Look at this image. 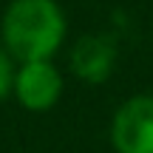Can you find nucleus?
Masks as SVG:
<instances>
[{
    "instance_id": "obj_1",
    "label": "nucleus",
    "mask_w": 153,
    "mask_h": 153,
    "mask_svg": "<svg viewBox=\"0 0 153 153\" xmlns=\"http://www.w3.org/2000/svg\"><path fill=\"white\" fill-rule=\"evenodd\" d=\"M68 34V20L57 0H11L0 20L3 48L14 62L54 60Z\"/></svg>"
},
{
    "instance_id": "obj_2",
    "label": "nucleus",
    "mask_w": 153,
    "mask_h": 153,
    "mask_svg": "<svg viewBox=\"0 0 153 153\" xmlns=\"http://www.w3.org/2000/svg\"><path fill=\"white\" fill-rule=\"evenodd\" d=\"M114 153H153V94L128 97L111 116Z\"/></svg>"
},
{
    "instance_id": "obj_3",
    "label": "nucleus",
    "mask_w": 153,
    "mask_h": 153,
    "mask_svg": "<svg viewBox=\"0 0 153 153\" xmlns=\"http://www.w3.org/2000/svg\"><path fill=\"white\" fill-rule=\"evenodd\" d=\"M62 74L51 60H34V62H20L14 74V99L31 114L51 111L62 97Z\"/></svg>"
},
{
    "instance_id": "obj_4",
    "label": "nucleus",
    "mask_w": 153,
    "mask_h": 153,
    "mask_svg": "<svg viewBox=\"0 0 153 153\" xmlns=\"http://www.w3.org/2000/svg\"><path fill=\"white\" fill-rule=\"evenodd\" d=\"M116 62V45L102 34H88V37L76 40V45L71 48V71L76 74V79L88 82V85H99L105 82L114 71Z\"/></svg>"
},
{
    "instance_id": "obj_5",
    "label": "nucleus",
    "mask_w": 153,
    "mask_h": 153,
    "mask_svg": "<svg viewBox=\"0 0 153 153\" xmlns=\"http://www.w3.org/2000/svg\"><path fill=\"white\" fill-rule=\"evenodd\" d=\"M14 74H17L14 57L0 45V102L6 97H11V91H14Z\"/></svg>"
},
{
    "instance_id": "obj_6",
    "label": "nucleus",
    "mask_w": 153,
    "mask_h": 153,
    "mask_svg": "<svg viewBox=\"0 0 153 153\" xmlns=\"http://www.w3.org/2000/svg\"><path fill=\"white\" fill-rule=\"evenodd\" d=\"M150 31H153V23H150Z\"/></svg>"
}]
</instances>
